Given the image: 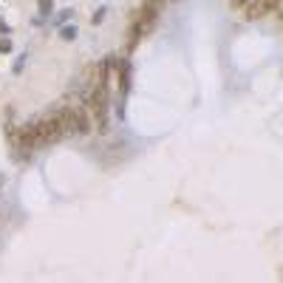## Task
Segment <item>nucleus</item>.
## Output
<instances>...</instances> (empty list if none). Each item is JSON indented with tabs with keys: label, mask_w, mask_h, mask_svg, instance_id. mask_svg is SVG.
<instances>
[{
	"label": "nucleus",
	"mask_w": 283,
	"mask_h": 283,
	"mask_svg": "<svg viewBox=\"0 0 283 283\" xmlns=\"http://www.w3.org/2000/svg\"><path fill=\"white\" fill-rule=\"evenodd\" d=\"M37 136H40V147L54 144V142H60L62 136H65L62 116H60V108H57V105H54L45 116H40V119H37Z\"/></svg>",
	"instance_id": "nucleus-1"
},
{
	"label": "nucleus",
	"mask_w": 283,
	"mask_h": 283,
	"mask_svg": "<svg viewBox=\"0 0 283 283\" xmlns=\"http://www.w3.org/2000/svg\"><path fill=\"white\" fill-rule=\"evenodd\" d=\"M136 14H139V17L133 20V26L142 31V37H147L153 28H156L161 11H159V9H150V6H139V11H136Z\"/></svg>",
	"instance_id": "nucleus-2"
},
{
	"label": "nucleus",
	"mask_w": 283,
	"mask_h": 283,
	"mask_svg": "<svg viewBox=\"0 0 283 283\" xmlns=\"http://www.w3.org/2000/svg\"><path fill=\"white\" fill-rule=\"evenodd\" d=\"M269 14V9H266L264 0H249L247 3V20H261Z\"/></svg>",
	"instance_id": "nucleus-3"
},
{
	"label": "nucleus",
	"mask_w": 283,
	"mask_h": 283,
	"mask_svg": "<svg viewBox=\"0 0 283 283\" xmlns=\"http://www.w3.org/2000/svg\"><path fill=\"white\" fill-rule=\"evenodd\" d=\"M57 31H60V40H65V43H74L77 34H80V28L74 26V23H65V26H60Z\"/></svg>",
	"instance_id": "nucleus-4"
},
{
	"label": "nucleus",
	"mask_w": 283,
	"mask_h": 283,
	"mask_svg": "<svg viewBox=\"0 0 283 283\" xmlns=\"http://www.w3.org/2000/svg\"><path fill=\"white\" fill-rule=\"evenodd\" d=\"M71 17H74V9H62V11H57V14H54L51 26H54V28H60V26H65Z\"/></svg>",
	"instance_id": "nucleus-5"
},
{
	"label": "nucleus",
	"mask_w": 283,
	"mask_h": 283,
	"mask_svg": "<svg viewBox=\"0 0 283 283\" xmlns=\"http://www.w3.org/2000/svg\"><path fill=\"white\" fill-rule=\"evenodd\" d=\"M37 14H40V17H51L54 14V0H37Z\"/></svg>",
	"instance_id": "nucleus-6"
},
{
	"label": "nucleus",
	"mask_w": 283,
	"mask_h": 283,
	"mask_svg": "<svg viewBox=\"0 0 283 283\" xmlns=\"http://www.w3.org/2000/svg\"><path fill=\"white\" fill-rule=\"evenodd\" d=\"M14 51V43L9 40V34H0V54H11Z\"/></svg>",
	"instance_id": "nucleus-7"
},
{
	"label": "nucleus",
	"mask_w": 283,
	"mask_h": 283,
	"mask_svg": "<svg viewBox=\"0 0 283 283\" xmlns=\"http://www.w3.org/2000/svg\"><path fill=\"white\" fill-rule=\"evenodd\" d=\"M105 14H108V6H99V9L91 14V23H94V26H99V23L105 20Z\"/></svg>",
	"instance_id": "nucleus-8"
},
{
	"label": "nucleus",
	"mask_w": 283,
	"mask_h": 283,
	"mask_svg": "<svg viewBox=\"0 0 283 283\" xmlns=\"http://www.w3.org/2000/svg\"><path fill=\"white\" fill-rule=\"evenodd\" d=\"M26 62H28V54L23 51V54H20V57H17V62H14V74H20V71L26 68Z\"/></svg>",
	"instance_id": "nucleus-9"
},
{
	"label": "nucleus",
	"mask_w": 283,
	"mask_h": 283,
	"mask_svg": "<svg viewBox=\"0 0 283 283\" xmlns=\"http://www.w3.org/2000/svg\"><path fill=\"white\" fill-rule=\"evenodd\" d=\"M142 6H150V9H159V11H161L164 0H142Z\"/></svg>",
	"instance_id": "nucleus-10"
},
{
	"label": "nucleus",
	"mask_w": 283,
	"mask_h": 283,
	"mask_svg": "<svg viewBox=\"0 0 283 283\" xmlns=\"http://www.w3.org/2000/svg\"><path fill=\"white\" fill-rule=\"evenodd\" d=\"M249 0H230V9H247Z\"/></svg>",
	"instance_id": "nucleus-11"
},
{
	"label": "nucleus",
	"mask_w": 283,
	"mask_h": 283,
	"mask_svg": "<svg viewBox=\"0 0 283 283\" xmlns=\"http://www.w3.org/2000/svg\"><path fill=\"white\" fill-rule=\"evenodd\" d=\"M0 34H11V28L3 23V17H0Z\"/></svg>",
	"instance_id": "nucleus-12"
}]
</instances>
